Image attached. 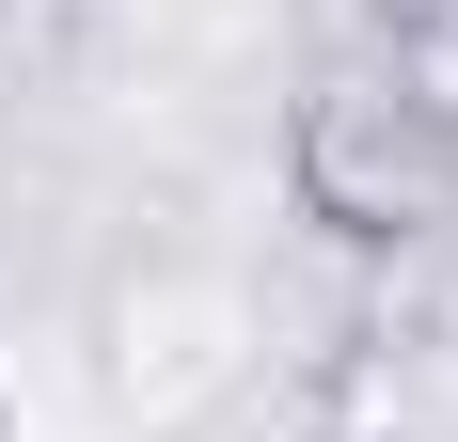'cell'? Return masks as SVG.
I'll return each instance as SVG.
<instances>
[{
  "mask_svg": "<svg viewBox=\"0 0 458 442\" xmlns=\"http://www.w3.org/2000/svg\"><path fill=\"white\" fill-rule=\"evenodd\" d=\"M284 206L317 221L332 253H427V237H458V127L395 64L332 47L284 95Z\"/></svg>",
  "mask_w": 458,
  "mask_h": 442,
  "instance_id": "1",
  "label": "cell"
}]
</instances>
